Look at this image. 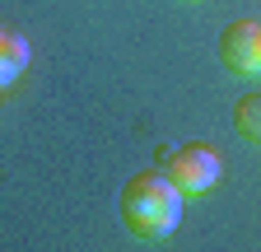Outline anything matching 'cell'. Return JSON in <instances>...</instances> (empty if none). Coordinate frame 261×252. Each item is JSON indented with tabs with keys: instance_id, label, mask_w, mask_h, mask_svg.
Listing matches in <instances>:
<instances>
[{
	"instance_id": "6",
	"label": "cell",
	"mask_w": 261,
	"mask_h": 252,
	"mask_svg": "<svg viewBox=\"0 0 261 252\" xmlns=\"http://www.w3.org/2000/svg\"><path fill=\"white\" fill-rule=\"evenodd\" d=\"M0 93H5V84H0Z\"/></svg>"
},
{
	"instance_id": "2",
	"label": "cell",
	"mask_w": 261,
	"mask_h": 252,
	"mask_svg": "<svg viewBox=\"0 0 261 252\" xmlns=\"http://www.w3.org/2000/svg\"><path fill=\"white\" fill-rule=\"evenodd\" d=\"M163 173H168V182L177 187L182 196H201V192H210V187L219 182L224 159H219L210 145H182V149H173V154H168Z\"/></svg>"
},
{
	"instance_id": "3",
	"label": "cell",
	"mask_w": 261,
	"mask_h": 252,
	"mask_svg": "<svg viewBox=\"0 0 261 252\" xmlns=\"http://www.w3.org/2000/svg\"><path fill=\"white\" fill-rule=\"evenodd\" d=\"M219 61L233 75H247L256 80L261 75V23L256 19H238L219 33Z\"/></svg>"
},
{
	"instance_id": "4",
	"label": "cell",
	"mask_w": 261,
	"mask_h": 252,
	"mask_svg": "<svg viewBox=\"0 0 261 252\" xmlns=\"http://www.w3.org/2000/svg\"><path fill=\"white\" fill-rule=\"evenodd\" d=\"M28 66V38L19 33V28L0 23V84H14Z\"/></svg>"
},
{
	"instance_id": "1",
	"label": "cell",
	"mask_w": 261,
	"mask_h": 252,
	"mask_svg": "<svg viewBox=\"0 0 261 252\" xmlns=\"http://www.w3.org/2000/svg\"><path fill=\"white\" fill-rule=\"evenodd\" d=\"M182 192L168 182V173H136L126 187H121V219H126V229L145 238V243H163V238H173V229L182 224Z\"/></svg>"
},
{
	"instance_id": "5",
	"label": "cell",
	"mask_w": 261,
	"mask_h": 252,
	"mask_svg": "<svg viewBox=\"0 0 261 252\" xmlns=\"http://www.w3.org/2000/svg\"><path fill=\"white\" fill-rule=\"evenodd\" d=\"M233 126H238V136L261 145V93H247V98H238L233 108Z\"/></svg>"
}]
</instances>
